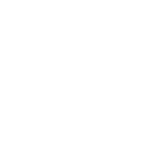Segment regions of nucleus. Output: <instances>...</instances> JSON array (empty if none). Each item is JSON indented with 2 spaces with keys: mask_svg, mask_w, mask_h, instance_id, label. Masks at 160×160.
Returning <instances> with one entry per match:
<instances>
[]
</instances>
